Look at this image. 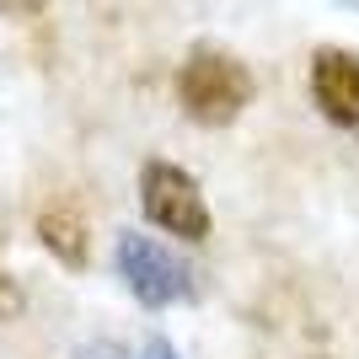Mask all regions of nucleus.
<instances>
[{"label":"nucleus","mask_w":359,"mask_h":359,"mask_svg":"<svg viewBox=\"0 0 359 359\" xmlns=\"http://www.w3.org/2000/svg\"><path fill=\"white\" fill-rule=\"evenodd\" d=\"M140 204H145V220L156 231H166V236H177V241L210 236V204L198 194L194 172L177 161H145L140 166Z\"/></svg>","instance_id":"obj_2"},{"label":"nucleus","mask_w":359,"mask_h":359,"mask_svg":"<svg viewBox=\"0 0 359 359\" xmlns=\"http://www.w3.org/2000/svg\"><path fill=\"white\" fill-rule=\"evenodd\" d=\"M48 0H0V16H38Z\"/></svg>","instance_id":"obj_7"},{"label":"nucleus","mask_w":359,"mask_h":359,"mask_svg":"<svg viewBox=\"0 0 359 359\" xmlns=\"http://www.w3.org/2000/svg\"><path fill=\"white\" fill-rule=\"evenodd\" d=\"M11 316H22V285L11 273H0V322H11Z\"/></svg>","instance_id":"obj_6"},{"label":"nucleus","mask_w":359,"mask_h":359,"mask_svg":"<svg viewBox=\"0 0 359 359\" xmlns=\"http://www.w3.org/2000/svg\"><path fill=\"white\" fill-rule=\"evenodd\" d=\"M252 91H257V81L247 70V60L220 48V43H194L182 70H177V102L204 129L236 123L247 113V102H252Z\"/></svg>","instance_id":"obj_1"},{"label":"nucleus","mask_w":359,"mask_h":359,"mask_svg":"<svg viewBox=\"0 0 359 359\" xmlns=\"http://www.w3.org/2000/svg\"><path fill=\"white\" fill-rule=\"evenodd\" d=\"M113 269L129 285V295L140 306H177V300L194 295V273L182 257H172L161 241L140 236V231H123L113 241Z\"/></svg>","instance_id":"obj_3"},{"label":"nucleus","mask_w":359,"mask_h":359,"mask_svg":"<svg viewBox=\"0 0 359 359\" xmlns=\"http://www.w3.org/2000/svg\"><path fill=\"white\" fill-rule=\"evenodd\" d=\"M145 359H177V354H172V344H166V338H156V344L145 348Z\"/></svg>","instance_id":"obj_8"},{"label":"nucleus","mask_w":359,"mask_h":359,"mask_svg":"<svg viewBox=\"0 0 359 359\" xmlns=\"http://www.w3.org/2000/svg\"><path fill=\"white\" fill-rule=\"evenodd\" d=\"M311 102L327 123L359 129V48H316L311 54Z\"/></svg>","instance_id":"obj_4"},{"label":"nucleus","mask_w":359,"mask_h":359,"mask_svg":"<svg viewBox=\"0 0 359 359\" xmlns=\"http://www.w3.org/2000/svg\"><path fill=\"white\" fill-rule=\"evenodd\" d=\"M38 241L60 257L65 269H86V257H91L86 220H81L75 210H43V215H38Z\"/></svg>","instance_id":"obj_5"}]
</instances>
